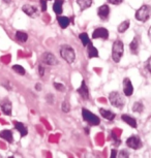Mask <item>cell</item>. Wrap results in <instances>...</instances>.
<instances>
[{"label":"cell","mask_w":151,"mask_h":158,"mask_svg":"<svg viewBox=\"0 0 151 158\" xmlns=\"http://www.w3.org/2000/svg\"><path fill=\"white\" fill-rule=\"evenodd\" d=\"M117 156V151L116 150H112V154H111V157L114 158Z\"/></svg>","instance_id":"e575fe53"},{"label":"cell","mask_w":151,"mask_h":158,"mask_svg":"<svg viewBox=\"0 0 151 158\" xmlns=\"http://www.w3.org/2000/svg\"><path fill=\"white\" fill-rule=\"evenodd\" d=\"M121 119H122V121L125 122L126 124H128L131 127L137 128V126H138L137 121H136V119L132 118V116H129V115H122V116H121Z\"/></svg>","instance_id":"5bb4252c"},{"label":"cell","mask_w":151,"mask_h":158,"mask_svg":"<svg viewBox=\"0 0 151 158\" xmlns=\"http://www.w3.org/2000/svg\"><path fill=\"white\" fill-rule=\"evenodd\" d=\"M63 0H56L54 2V5H53V10L56 15L60 16L63 11Z\"/></svg>","instance_id":"9a60e30c"},{"label":"cell","mask_w":151,"mask_h":158,"mask_svg":"<svg viewBox=\"0 0 151 158\" xmlns=\"http://www.w3.org/2000/svg\"><path fill=\"white\" fill-rule=\"evenodd\" d=\"M145 66H146L147 70L149 71V73H151V57L148 59V60L146 61V64H145Z\"/></svg>","instance_id":"1f68e13d"},{"label":"cell","mask_w":151,"mask_h":158,"mask_svg":"<svg viewBox=\"0 0 151 158\" xmlns=\"http://www.w3.org/2000/svg\"><path fill=\"white\" fill-rule=\"evenodd\" d=\"M61 109H62V111H63L64 113H69L70 111V104L69 103V101L64 100L63 103H62Z\"/></svg>","instance_id":"83f0119b"},{"label":"cell","mask_w":151,"mask_h":158,"mask_svg":"<svg viewBox=\"0 0 151 158\" xmlns=\"http://www.w3.org/2000/svg\"><path fill=\"white\" fill-rule=\"evenodd\" d=\"M144 110V106L143 103L140 102V101H137V102L134 103V106H132V111L136 112V113H142Z\"/></svg>","instance_id":"d4e9b609"},{"label":"cell","mask_w":151,"mask_h":158,"mask_svg":"<svg viewBox=\"0 0 151 158\" xmlns=\"http://www.w3.org/2000/svg\"><path fill=\"white\" fill-rule=\"evenodd\" d=\"M16 38L18 41H20V43H26L28 40V35H27V33H25V32H23V31H17Z\"/></svg>","instance_id":"603a6c76"},{"label":"cell","mask_w":151,"mask_h":158,"mask_svg":"<svg viewBox=\"0 0 151 158\" xmlns=\"http://www.w3.org/2000/svg\"><path fill=\"white\" fill-rule=\"evenodd\" d=\"M57 20H58L59 25H60V27L62 29H65L66 27H69V19L67 17H61V16H59Z\"/></svg>","instance_id":"7402d4cb"},{"label":"cell","mask_w":151,"mask_h":158,"mask_svg":"<svg viewBox=\"0 0 151 158\" xmlns=\"http://www.w3.org/2000/svg\"><path fill=\"white\" fill-rule=\"evenodd\" d=\"M38 74L40 77H44V74H45V68L43 65H38Z\"/></svg>","instance_id":"f546056e"},{"label":"cell","mask_w":151,"mask_h":158,"mask_svg":"<svg viewBox=\"0 0 151 158\" xmlns=\"http://www.w3.org/2000/svg\"><path fill=\"white\" fill-rule=\"evenodd\" d=\"M150 16H151V7L147 4L142 5L137 10V13H136V19L140 21V22H146L150 18Z\"/></svg>","instance_id":"3957f363"},{"label":"cell","mask_w":151,"mask_h":158,"mask_svg":"<svg viewBox=\"0 0 151 158\" xmlns=\"http://www.w3.org/2000/svg\"><path fill=\"white\" fill-rule=\"evenodd\" d=\"M118 156H119V157H127V156H128V154L125 153L124 151H121V153L118 155Z\"/></svg>","instance_id":"836d02e7"},{"label":"cell","mask_w":151,"mask_h":158,"mask_svg":"<svg viewBox=\"0 0 151 158\" xmlns=\"http://www.w3.org/2000/svg\"><path fill=\"white\" fill-rule=\"evenodd\" d=\"M109 3L111 4H114V5H117V4H120L122 2V0H108Z\"/></svg>","instance_id":"d6a6232c"},{"label":"cell","mask_w":151,"mask_h":158,"mask_svg":"<svg viewBox=\"0 0 151 158\" xmlns=\"http://www.w3.org/2000/svg\"><path fill=\"white\" fill-rule=\"evenodd\" d=\"M54 87L56 88V90H59V91L65 90V87H64L62 84H60V83H54Z\"/></svg>","instance_id":"f1b7e54d"},{"label":"cell","mask_w":151,"mask_h":158,"mask_svg":"<svg viewBox=\"0 0 151 158\" xmlns=\"http://www.w3.org/2000/svg\"><path fill=\"white\" fill-rule=\"evenodd\" d=\"M129 27V21H123L122 23L120 24L119 26H118V31L120 32V33H123V32H125L127 29Z\"/></svg>","instance_id":"cb8c5ba5"},{"label":"cell","mask_w":151,"mask_h":158,"mask_svg":"<svg viewBox=\"0 0 151 158\" xmlns=\"http://www.w3.org/2000/svg\"><path fill=\"white\" fill-rule=\"evenodd\" d=\"M82 117L83 120L87 122L90 125H99V118L96 115L92 114L88 111L87 109H82Z\"/></svg>","instance_id":"5b68a950"},{"label":"cell","mask_w":151,"mask_h":158,"mask_svg":"<svg viewBox=\"0 0 151 158\" xmlns=\"http://www.w3.org/2000/svg\"><path fill=\"white\" fill-rule=\"evenodd\" d=\"M99 113L102 115L103 118H105L106 120H109V121H113L114 118H115V114L113 112L109 111V110H106V109H99Z\"/></svg>","instance_id":"2e32d148"},{"label":"cell","mask_w":151,"mask_h":158,"mask_svg":"<svg viewBox=\"0 0 151 158\" xmlns=\"http://www.w3.org/2000/svg\"><path fill=\"white\" fill-rule=\"evenodd\" d=\"M77 91H78V93L81 95V97L84 98V99H88V98H89V90H88V87H87V85H86L85 81L82 82L81 86H80V88Z\"/></svg>","instance_id":"7c38bea8"},{"label":"cell","mask_w":151,"mask_h":158,"mask_svg":"<svg viewBox=\"0 0 151 158\" xmlns=\"http://www.w3.org/2000/svg\"><path fill=\"white\" fill-rule=\"evenodd\" d=\"M79 37H80V40L82 41L83 46H88V44L90 43L89 36H88L87 33H81L79 35Z\"/></svg>","instance_id":"484cf974"},{"label":"cell","mask_w":151,"mask_h":158,"mask_svg":"<svg viewBox=\"0 0 151 158\" xmlns=\"http://www.w3.org/2000/svg\"><path fill=\"white\" fill-rule=\"evenodd\" d=\"M97 15H99V17L103 21L108 20L109 16H110V7L107 4L102 5V6H99V10H97Z\"/></svg>","instance_id":"30bf717a"},{"label":"cell","mask_w":151,"mask_h":158,"mask_svg":"<svg viewBox=\"0 0 151 158\" xmlns=\"http://www.w3.org/2000/svg\"><path fill=\"white\" fill-rule=\"evenodd\" d=\"M148 36H149V40H151V27L149 30H148Z\"/></svg>","instance_id":"d590c367"},{"label":"cell","mask_w":151,"mask_h":158,"mask_svg":"<svg viewBox=\"0 0 151 158\" xmlns=\"http://www.w3.org/2000/svg\"><path fill=\"white\" fill-rule=\"evenodd\" d=\"M129 49H131V52L132 54L137 55L138 54V51H139V41L138 38L135 37L134 40H132V43L129 44Z\"/></svg>","instance_id":"44dd1931"},{"label":"cell","mask_w":151,"mask_h":158,"mask_svg":"<svg viewBox=\"0 0 151 158\" xmlns=\"http://www.w3.org/2000/svg\"><path fill=\"white\" fill-rule=\"evenodd\" d=\"M109 37V31L106 28H96L92 33V38H102V40H107Z\"/></svg>","instance_id":"9c48e42d"},{"label":"cell","mask_w":151,"mask_h":158,"mask_svg":"<svg viewBox=\"0 0 151 158\" xmlns=\"http://www.w3.org/2000/svg\"><path fill=\"white\" fill-rule=\"evenodd\" d=\"M13 69L14 71H16L18 74H21V76H24L25 74V69L23 68V66H21V65H14Z\"/></svg>","instance_id":"4316f807"},{"label":"cell","mask_w":151,"mask_h":158,"mask_svg":"<svg viewBox=\"0 0 151 158\" xmlns=\"http://www.w3.org/2000/svg\"><path fill=\"white\" fill-rule=\"evenodd\" d=\"M0 157H1V155H0Z\"/></svg>","instance_id":"74e56055"},{"label":"cell","mask_w":151,"mask_h":158,"mask_svg":"<svg viewBox=\"0 0 151 158\" xmlns=\"http://www.w3.org/2000/svg\"><path fill=\"white\" fill-rule=\"evenodd\" d=\"M0 138L5 139V141L8 143H13L14 141V135L10 130H2L1 132H0Z\"/></svg>","instance_id":"e0dca14e"},{"label":"cell","mask_w":151,"mask_h":158,"mask_svg":"<svg viewBox=\"0 0 151 158\" xmlns=\"http://www.w3.org/2000/svg\"><path fill=\"white\" fill-rule=\"evenodd\" d=\"M40 7H41V10H43V11L47 10V2H46V0H40Z\"/></svg>","instance_id":"4dcf8cb0"},{"label":"cell","mask_w":151,"mask_h":158,"mask_svg":"<svg viewBox=\"0 0 151 158\" xmlns=\"http://www.w3.org/2000/svg\"><path fill=\"white\" fill-rule=\"evenodd\" d=\"M77 3L81 8V10H85L92 5V0H77Z\"/></svg>","instance_id":"ffe728a7"},{"label":"cell","mask_w":151,"mask_h":158,"mask_svg":"<svg viewBox=\"0 0 151 158\" xmlns=\"http://www.w3.org/2000/svg\"><path fill=\"white\" fill-rule=\"evenodd\" d=\"M126 145H127V147H129L131 149L138 150V149H140L142 147V142H141V139H139V136L132 135V136H131V138L127 139Z\"/></svg>","instance_id":"52a82bcc"},{"label":"cell","mask_w":151,"mask_h":158,"mask_svg":"<svg viewBox=\"0 0 151 158\" xmlns=\"http://www.w3.org/2000/svg\"><path fill=\"white\" fill-rule=\"evenodd\" d=\"M14 125H15V128H16V129L20 132L21 136H25V135H27L28 130H27V127H26L24 124L21 123V122L15 121V122H14Z\"/></svg>","instance_id":"4fadbf2b"},{"label":"cell","mask_w":151,"mask_h":158,"mask_svg":"<svg viewBox=\"0 0 151 158\" xmlns=\"http://www.w3.org/2000/svg\"><path fill=\"white\" fill-rule=\"evenodd\" d=\"M22 10H23V13L26 14L29 17H33L37 14V8L35 6H33V5H30V4L23 5Z\"/></svg>","instance_id":"8fae6325"},{"label":"cell","mask_w":151,"mask_h":158,"mask_svg":"<svg viewBox=\"0 0 151 158\" xmlns=\"http://www.w3.org/2000/svg\"><path fill=\"white\" fill-rule=\"evenodd\" d=\"M41 61H43V63L50 65V66L58 64V60H57V58L55 57V55H53L52 53H49V52L44 53L43 56H41Z\"/></svg>","instance_id":"8992f818"},{"label":"cell","mask_w":151,"mask_h":158,"mask_svg":"<svg viewBox=\"0 0 151 158\" xmlns=\"http://www.w3.org/2000/svg\"><path fill=\"white\" fill-rule=\"evenodd\" d=\"M0 106H1V110L2 112H3V114L10 116L11 115V109H13V106H11V103L10 101H4V102H2L0 104Z\"/></svg>","instance_id":"ac0fdd59"},{"label":"cell","mask_w":151,"mask_h":158,"mask_svg":"<svg viewBox=\"0 0 151 158\" xmlns=\"http://www.w3.org/2000/svg\"><path fill=\"white\" fill-rule=\"evenodd\" d=\"M60 55L67 63H73L76 60L75 50L70 46H67V44H64L60 48Z\"/></svg>","instance_id":"7a4b0ae2"},{"label":"cell","mask_w":151,"mask_h":158,"mask_svg":"<svg viewBox=\"0 0 151 158\" xmlns=\"http://www.w3.org/2000/svg\"><path fill=\"white\" fill-rule=\"evenodd\" d=\"M3 2H5V3H10L11 2V0H2Z\"/></svg>","instance_id":"8d00e7d4"},{"label":"cell","mask_w":151,"mask_h":158,"mask_svg":"<svg viewBox=\"0 0 151 158\" xmlns=\"http://www.w3.org/2000/svg\"><path fill=\"white\" fill-rule=\"evenodd\" d=\"M124 52V46L123 43L119 40H115L113 44V48H112V58H113L114 62H119L123 56Z\"/></svg>","instance_id":"6da1fadb"},{"label":"cell","mask_w":151,"mask_h":158,"mask_svg":"<svg viewBox=\"0 0 151 158\" xmlns=\"http://www.w3.org/2000/svg\"><path fill=\"white\" fill-rule=\"evenodd\" d=\"M87 52H88V57L89 58H95V57H99V51L96 50V48L92 46V44H88V49H87Z\"/></svg>","instance_id":"d6986e66"},{"label":"cell","mask_w":151,"mask_h":158,"mask_svg":"<svg viewBox=\"0 0 151 158\" xmlns=\"http://www.w3.org/2000/svg\"><path fill=\"white\" fill-rule=\"evenodd\" d=\"M123 93L125 96H131L134 93V86L128 77H125L123 80Z\"/></svg>","instance_id":"ba28073f"},{"label":"cell","mask_w":151,"mask_h":158,"mask_svg":"<svg viewBox=\"0 0 151 158\" xmlns=\"http://www.w3.org/2000/svg\"><path fill=\"white\" fill-rule=\"evenodd\" d=\"M109 100H110L112 106H115V108H117V109L121 110L124 106L123 97L121 96V95L119 94V92H117V91H113L109 94Z\"/></svg>","instance_id":"277c9868"}]
</instances>
